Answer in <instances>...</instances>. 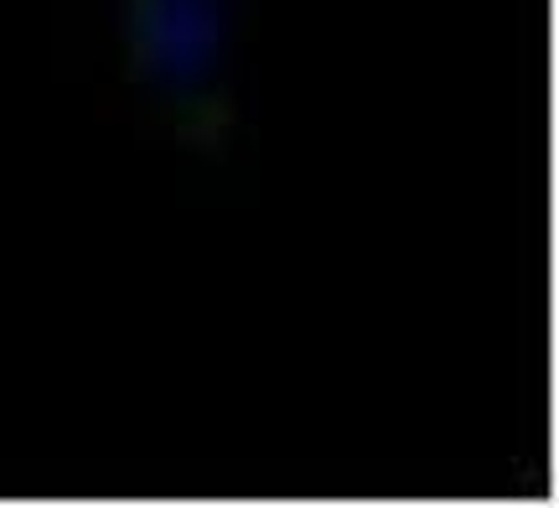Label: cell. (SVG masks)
<instances>
[{"instance_id": "1", "label": "cell", "mask_w": 559, "mask_h": 508, "mask_svg": "<svg viewBox=\"0 0 559 508\" xmlns=\"http://www.w3.org/2000/svg\"><path fill=\"white\" fill-rule=\"evenodd\" d=\"M254 0H104L99 109L192 156H228L249 115Z\"/></svg>"}]
</instances>
